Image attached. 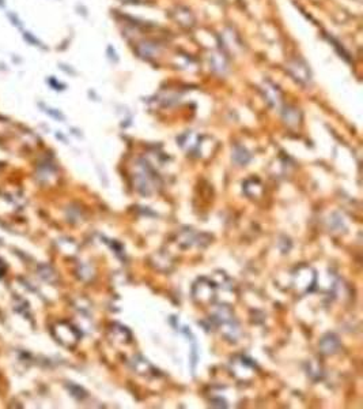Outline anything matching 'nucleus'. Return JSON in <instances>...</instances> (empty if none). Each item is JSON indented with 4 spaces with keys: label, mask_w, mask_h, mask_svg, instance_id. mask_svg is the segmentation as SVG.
I'll use <instances>...</instances> for the list:
<instances>
[{
    "label": "nucleus",
    "mask_w": 363,
    "mask_h": 409,
    "mask_svg": "<svg viewBox=\"0 0 363 409\" xmlns=\"http://www.w3.org/2000/svg\"><path fill=\"white\" fill-rule=\"evenodd\" d=\"M134 184L136 190L143 195H151L157 191L159 178L155 173L154 168L144 160H139L135 167Z\"/></svg>",
    "instance_id": "1"
},
{
    "label": "nucleus",
    "mask_w": 363,
    "mask_h": 409,
    "mask_svg": "<svg viewBox=\"0 0 363 409\" xmlns=\"http://www.w3.org/2000/svg\"><path fill=\"white\" fill-rule=\"evenodd\" d=\"M317 273L308 265H301L292 273L291 286L298 295H306L316 286Z\"/></svg>",
    "instance_id": "2"
},
{
    "label": "nucleus",
    "mask_w": 363,
    "mask_h": 409,
    "mask_svg": "<svg viewBox=\"0 0 363 409\" xmlns=\"http://www.w3.org/2000/svg\"><path fill=\"white\" fill-rule=\"evenodd\" d=\"M192 298L199 304H212L217 298V285L211 278L202 277L192 286Z\"/></svg>",
    "instance_id": "3"
},
{
    "label": "nucleus",
    "mask_w": 363,
    "mask_h": 409,
    "mask_svg": "<svg viewBox=\"0 0 363 409\" xmlns=\"http://www.w3.org/2000/svg\"><path fill=\"white\" fill-rule=\"evenodd\" d=\"M211 243V236L205 233H198L192 229H184L177 236V244L186 250L190 247H205Z\"/></svg>",
    "instance_id": "4"
},
{
    "label": "nucleus",
    "mask_w": 363,
    "mask_h": 409,
    "mask_svg": "<svg viewBox=\"0 0 363 409\" xmlns=\"http://www.w3.org/2000/svg\"><path fill=\"white\" fill-rule=\"evenodd\" d=\"M230 367H231V374L238 381H249L254 375V363L244 356L234 359Z\"/></svg>",
    "instance_id": "5"
},
{
    "label": "nucleus",
    "mask_w": 363,
    "mask_h": 409,
    "mask_svg": "<svg viewBox=\"0 0 363 409\" xmlns=\"http://www.w3.org/2000/svg\"><path fill=\"white\" fill-rule=\"evenodd\" d=\"M132 367H134L135 371H136L139 375H142V377L151 378L155 377V375L158 374V369H155L154 365L151 364L148 360L142 358V356H136V358H134V360H132Z\"/></svg>",
    "instance_id": "6"
},
{
    "label": "nucleus",
    "mask_w": 363,
    "mask_h": 409,
    "mask_svg": "<svg viewBox=\"0 0 363 409\" xmlns=\"http://www.w3.org/2000/svg\"><path fill=\"white\" fill-rule=\"evenodd\" d=\"M218 327L221 329V333L223 334V337L226 340H229L231 342H236L241 334V330H240V325L238 322L236 321V318L230 319L227 322H223L221 325H218Z\"/></svg>",
    "instance_id": "7"
},
{
    "label": "nucleus",
    "mask_w": 363,
    "mask_h": 409,
    "mask_svg": "<svg viewBox=\"0 0 363 409\" xmlns=\"http://www.w3.org/2000/svg\"><path fill=\"white\" fill-rule=\"evenodd\" d=\"M340 341L335 334H327L321 338L320 350L324 355H333L339 352Z\"/></svg>",
    "instance_id": "8"
},
{
    "label": "nucleus",
    "mask_w": 363,
    "mask_h": 409,
    "mask_svg": "<svg viewBox=\"0 0 363 409\" xmlns=\"http://www.w3.org/2000/svg\"><path fill=\"white\" fill-rule=\"evenodd\" d=\"M244 192L248 195L249 198L259 199L264 194V187L263 183L259 179H249L244 183Z\"/></svg>",
    "instance_id": "9"
},
{
    "label": "nucleus",
    "mask_w": 363,
    "mask_h": 409,
    "mask_svg": "<svg viewBox=\"0 0 363 409\" xmlns=\"http://www.w3.org/2000/svg\"><path fill=\"white\" fill-rule=\"evenodd\" d=\"M288 68H290V72L292 75L295 76L296 80H300L301 82H306V81L310 80V72H309L308 67L304 63H301L300 60L291 62Z\"/></svg>",
    "instance_id": "10"
},
{
    "label": "nucleus",
    "mask_w": 363,
    "mask_h": 409,
    "mask_svg": "<svg viewBox=\"0 0 363 409\" xmlns=\"http://www.w3.org/2000/svg\"><path fill=\"white\" fill-rule=\"evenodd\" d=\"M264 95L267 101H268L272 107H279L282 103V94L277 86L275 85L269 84V82H265L264 84Z\"/></svg>",
    "instance_id": "11"
},
{
    "label": "nucleus",
    "mask_w": 363,
    "mask_h": 409,
    "mask_svg": "<svg viewBox=\"0 0 363 409\" xmlns=\"http://www.w3.org/2000/svg\"><path fill=\"white\" fill-rule=\"evenodd\" d=\"M112 333H113V337H115V341H119L120 344H128L132 340V334L126 327L121 325H116L112 327Z\"/></svg>",
    "instance_id": "12"
},
{
    "label": "nucleus",
    "mask_w": 363,
    "mask_h": 409,
    "mask_svg": "<svg viewBox=\"0 0 363 409\" xmlns=\"http://www.w3.org/2000/svg\"><path fill=\"white\" fill-rule=\"evenodd\" d=\"M211 280L215 282V285L221 286L223 289H233V281H231L229 276H226L223 271H217V273L213 274V277L211 278Z\"/></svg>",
    "instance_id": "13"
},
{
    "label": "nucleus",
    "mask_w": 363,
    "mask_h": 409,
    "mask_svg": "<svg viewBox=\"0 0 363 409\" xmlns=\"http://www.w3.org/2000/svg\"><path fill=\"white\" fill-rule=\"evenodd\" d=\"M249 159H250V155H249V153L245 150L244 147L237 146L236 149H234L233 160L237 164H240V165H245V164L249 161Z\"/></svg>",
    "instance_id": "14"
}]
</instances>
